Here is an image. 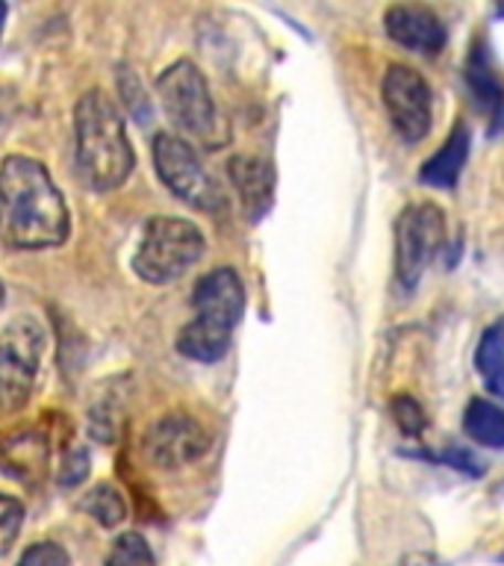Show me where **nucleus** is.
<instances>
[{
	"label": "nucleus",
	"instance_id": "nucleus-16",
	"mask_svg": "<svg viewBox=\"0 0 504 566\" xmlns=\"http://www.w3.org/2000/svg\"><path fill=\"white\" fill-rule=\"evenodd\" d=\"M0 454H3V463H7L9 475H39L44 469V463H48V442H44L42 437H35L33 431L15 433V437L3 440Z\"/></svg>",
	"mask_w": 504,
	"mask_h": 566
},
{
	"label": "nucleus",
	"instance_id": "nucleus-1",
	"mask_svg": "<svg viewBox=\"0 0 504 566\" xmlns=\"http://www.w3.org/2000/svg\"><path fill=\"white\" fill-rule=\"evenodd\" d=\"M71 233L69 203L51 171L33 157L0 163V242L15 251L62 245Z\"/></svg>",
	"mask_w": 504,
	"mask_h": 566
},
{
	"label": "nucleus",
	"instance_id": "nucleus-14",
	"mask_svg": "<svg viewBox=\"0 0 504 566\" xmlns=\"http://www.w3.org/2000/svg\"><path fill=\"white\" fill-rule=\"evenodd\" d=\"M466 86L475 97V104L484 109L486 115H498L504 113V77L498 65H495L493 53L486 48L484 42L475 44L472 53H469L466 60Z\"/></svg>",
	"mask_w": 504,
	"mask_h": 566
},
{
	"label": "nucleus",
	"instance_id": "nucleus-13",
	"mask_svg": "<svg viewBox=\"0 0 504 566\" xmlns=\"http://www.w3.org/2000/svg\"><path fill=\"white\" fill-rule=\"evenodd\" d=\"M469 148H472V130L466 122H458L451 127L449 139L442 142V148L433 157L424 159V166L419 168V180L431 189H442L451 192L458 186L463 166L469 159Z\"/></svg>",
	"mask_w": 504,
	"mask_h": 566
},
{
	"label": "nucleus",
	"instance_id": "nucleus-22",
	"mask_svg": "<svg viewBox=\"0 0 504 566\" xmlns=\"http://www.w3.org/2000/svg\"><path fill=\"white\" fill-rule=\"evenodd\" d=\"M18 566H71V557L60 543L42 539V543H33V546L27 548Z\"/></svg>",
	"mask_w": 504,
	"mask_h": 566
},
{
	"label": "nucleus",
	"instance_id": "nucleus-4",
	"mask_svg": "<svg viewBox=\"0 0 504 566\" xmlns=\"http://www.w3.org/2000/svg\"><path fill=\"white\" fill-rule=\"evenodd\" d=\"M207 251L201 228L189 219L157 216L141 230L139 248L133 254V272L150 286H168L180 281Z\"/></svg>",
	"mask_w": 504,
	"mask_h": 566
},
{
	"label": "nucleus",
	"instance_id": "nucleus-26",
	"mask_svg": "<svg viewBox=\"0 0 504 566\" xmlns=\"http://www.w3.org/2000/svg\"><path fill=\"white\" fill-rule=\"evenodd\" d=\"M3 24H7V7L0 3V35H3Z\"/></svg>",
	"mask_w": 504,
	"mask_h": 566
},
{
	"label": "nucleus",
	"instance_id": "nucleus-18",
	"mask_svg": "<svg viewBox=\"0 0 504 566\" xmlns=\"http://www.w3.org/2000/svg\"><path fill=\"white\" fill-rule=\"evenodd\" d=\"M83 511L92 513L104 528H115L127 520V504L113 484H95L83 495Z\"/></svg>",
	"mask_w": 504,
	"mask_h": 566
},
{
	"label": "nucleus",
	"instance_id": "nucleus-9",
	"mask_svg": "<svg viewBox=\"0 0 504 566\" xmlns=\"http://www.w3.org/2000/svg\"><path fill=\"white\" fill-rule=\"evenodd\" d=\"M380 101H384L392 130L407 145H419L431 133L433 95L428 80L416 69L401 65V62L389 65L380 80Z\"/></svg>",
	"mask_w": 504,
	"mask_h": 566
},
{
	"label": "nucleus",
	"instance_id": "nucleus-5",
	"mask_svg": "<svg viewBox=\"0 0 504 566\" xmlns=\"http://www.w3.org/2000/svg\"><path fill=\"white\" fill-rule=\"evenodd\" d=\"M157 95L162 113L175 124L180 139H195L203 145H219L221 118L212 101L210 83L203 71L189 60L171 62L157 77Z\"/></svg>",
	"mask_w": 504,
	"mask_h": 566
},
{
	"label": "nucleus",
	"instance_id": "nucleus-19",
	"mask_svg": "<svg viewBox=\"0 0 504 566\" xmlns=\"http://www.w3.org/2000/svg\"><path fill=\"white\" fill-rule=\"evenodd\" d=\"M106 566H154V552L145 543L141 534H122L115 539L109 555H106Z\"/></svg>",
	"mask_w": 504,
	"mask_h": 566
},
{
	"label": "nucleus",
	"instance_id": "nucleus-6",
	"mask_svg": "<svg viewBox=\"0 0 504 566\" xmlns=\"http://www.w3.org/2000/svg\"><path fill=\"white\" fill-rule=\"evenodd\" d=\"M154 168L157 177L177 201L189 203L201 212L224 210V192L216 177L192 148V142L180 139L177 133H157L154 139Z\"/></svg>",
	"mask_w": 504,
	"mask_h": 566
},
{
	"label": "nucleus",
	"instance_id": "nucleus-10",
	"mask_svg": "<svg viewBox=\"0 0 504 566\" xmlns=\"http://www.w3.org/2000/svg\"><path fill=\"white\" fill-rule=\"evenodd\" d=\"M210 451V433L198 419L186 413L162 416L145 433V458L157 469H186Z\"/></svg>",
	"mask_w": 504,
	"mask_h": 566
},
{
	"label": "nucleus",
	"instance_id": "nucleus-17",
	"mask_svg": "<svg viewBox=\"0 0 504 566\" xmlns=\"http://www.w3.org/2000/svg\"><path fill=\"white\" fill-rule=\"evenodd\" d=\"M475 369L486 389L504 401V322H495L484 331L475 352Z\"/></svg>",
	"mask_w": 504,
	"mask_h": 566
},
{
	"label": "nucleus",
	"instance_id": "nucleus-28",
	"mask_svg": "<svg viewBox=\"0 0 504 566\" xmlns=\"http://www.w3.org/2000/svg\"><path fill=\"white\" fill-rule=\"evenodd\" d=\"M498 493H502V495H504V481H502V484H498Z\"/></svg>",
	"mask_w": 504,
	"mask_h": 566
},
{
	"label": "nucleus",
	"instance_id": "nucleus-8",
	"mask_svg": "<svg viewBox=\"0 0 504 566\" xmlns=\"http://www.w3.org/2000/svg\"><path fill=\"white\" fill-rule=\"evenodd\" d=\"M445 245V216L437 203H410L396 221V274L405 290H416L433 256Z\"/></svg>",
	"mask_w": 504,
	"mask_h": 566
},
{
	"label": "nucleus",
	"instance_id": "nucleus-21",
	"mask_svg": "<svg viewBox=\"0 0 504 566\" xmlns=\"http://www.w3.org/2000/svg\"><path fill=\"white\" fill-rule=\"evenodd\" d=\"M21 525H24V504L15 495L0 493V555H7L15 546Z\"/></svg>",
	"mask_w": 504,
	"mask_h": 566
},
{
	"label": "nucleus",
	"instance_id": "nucleus-12",
	"mask_svg": "<svg viewBox=\"0 0 504 566\" xmlns=\"http://www.w3.org/2000/svg\"><path fill=\"white\" fill-rule=\"evenodd\" d=\"M230 184L237 189L242 210L251 221H260L272 210L274 201V171L272 166L251 154H239L228 163Z\"/></svg>",
	"mask_w": 504,
	"mask_h": 566
},
{
	"label": "nucleus",
	"instance_id": "nucleus-23",
	"mask_svg": "<svg viewBox=\"0 0 504 566\" xmlns=\"http://www.w3.org/2000/svg\"><path fill=\"white\" fill-rule=\"evenodd\" d=\"M88 472V454L86 449H80V446H71L65 451V458H62V469H60V484L62 486H77Z\"/></svg>",
	"mask_w": 504,
	"mask_h": 566
},
{
	"label": "nucleus",
	"instance_id": "nucleus-25",
	"mask_svg": "<svg viewBox=\"0 0 504 566\" xmlns=\"http://www.w3.org/2000/svg\"><path fill=\"white\" fill-rule=\"evenodd\" d=\"M9 122H12V92L0 88V136L9 127Z\"/></svg>",
	"mask_w": 504,
	"mask_h": 566
},
{
	"label": "nucleus",
	"instance_id": "nucleus-27",
	"mask_svg": "<svg viewBox=\"0 0 504 566\" xmlns=\"http://www.w3.org/2000/svg\"><path fill=\"white\" fill-rule=\"evenodd\" d=\"M0 304H3V283H0Z\"/></svg>",
	"mask_w": 504,
	"mask_h": 566
},
{
	"label": "nucleus",
	"instance_id": "nucleus-7",
	"mask_svg": "<svg viewBox=\"0 0 504 566\" xmlns=\"http://www.w3.org/2000/svg\"><path fill=\"white\" fill-rule=\"evenodd\" d=\"M44 331L30 316H18L0 327V410L18 413L27 407L39 378Z\"/></svg>",
	"mask_w": 504,
	"mask_h": 566
},
{
	"label": "nucleus",
	"instance_id": "nucleus-3",
	"mask_svg": "<svg viewBox=\"0 0 504 566\" xmlns=\"http://www.w3.org/2000/svg\"><path fill=\"white\" fill-rule=\"evenodd\" d=\"M245 316V286L230 265L198 277L192 290V318L177 334V352L186 360L219 363Z\"/></svg>",
	"mask_w": 504,
	"mask_h": 566
},
{
	"label": "nucleus",
	"instance_id": "nucleus-11",
	"mask_svg": "<svg viewBox=\"0 0 504 566\" xmlns=\"http://www.w3.org/2000/svg\"><path fill=\"white\" fill-rule=\"evenodd\" d=\"M384 30L398 48L410 53L433 56L449 42V30L442 18L424 3H396L384 12Z\"/></svg>",
	"mask_w": 504,
	"mask_h": 566
},
{
	"label": "nucleus",
	"instance_id": "nucleus-24",
	"mask_svg": "<svg viewBox=\"0 0 504 566\" xmlns=\"http://www.w3.org/2000/svg\"><path fill=\"white\" fill-rule=\"evenodd\" d=\"M437 460H442V463H449L451 469H458V472H466V475L477 478L481 472H484V467L477 463L475 454L469 449H445Z\"/></svg>",
	"mask_w": 504,
	"mask_h": 566
},
{
	"label": "nucleus",
	"instance_id": "nucleus-15",
	"mask_svg": "<svg viewBox=\"0 0 504 566\" xmlns=\"http://www.w3.org/2000/svg\"><path fill=\"white\" fill-rule=\"evenodd\" d=\"M463 431L484 449H504V410L486 398H472L463 410Z\"/></svg>",
	"mask_w": 504,
	"mask_h": 566
},
{
	"label": "nucleus",
	"instance_id": "nucleus-29",
	"mask_svg": "<svg viewBox=\"0 0 504 566\" xmlns=\"http://www.w3.org/2000/svg\"><path fill=\"white\" fill-rule=\"evenodd\" d=\"M502 560H504V552H502Z\"/></svg>",
	"mask_w": 504,
	"mask_h": 566
},
{
	"label": "nucleus",
	"instance_id": "nucleus-2",
	"mask_svg": "<svg viewBox=\"0 0 504 566\" xmlns=\"http://www.w3.org/2000/svg\"><path fill=\"white\" fill-rule=\"evenodd\" d=\"M74 163L92 192L122 189L136 166L122 113L101 88L86 92L74 106Z\"/></svg>",
	"mask_w": 504,
	"mask_h": 566
},
{
	"label": "nucleus",
	"instance_id": "nucleus-20",
	"mask_svg": "<svg viewBox=\"0 0 504 566\" xmlns=\"http://www.w3.org/2000/svg\"><path fill=\"white\" fill-rule=\"evenodd\" d=\"M389 413L396 419V424L407 437H422L428 431V413H424V407L416 401L413 396H407V392H398L389 401Z\"/></svg>",
	"mask_w": 504,
	"mask_h": 566
}]
</instances>
